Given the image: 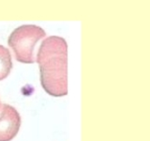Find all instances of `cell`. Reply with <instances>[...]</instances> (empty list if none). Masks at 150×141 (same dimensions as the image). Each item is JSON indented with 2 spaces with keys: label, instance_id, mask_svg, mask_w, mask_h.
Listing matches in <instances>:
<instances>
[{
  "label": "cell",
  "instance_id": "cell-2",
  "mask_svg": "<svg viewBox=\"0 0 150 141\" xmlns=\"http://www.w3.org/2000/svg\"><path fill=\"white\" fill-rule=\"evenodd\" d=\"M46 35L41 27L35 25H23L14 29L8 40L15 58L22 63H34V47Z\"/></svg>",
  "mask_w": 150,
  "mask_h": 141
},
{
  "label": "cell",
  "instance_id": "cell-1",
  "mask_svg": "<svg viewBox=\"0 0 150 141\" xmlns=\"http://www.w3.org/2000/svg\"><path fill=\"white\" fill-rule=\"evenodd\" d=\"M40 83L54 97L68 94V44L63 38L51 36L41 42L37 55Z\"/></svg>",
  "mask_w": 150,
  "mask_h": 141
},
{
  "label": "cell",
  "instance_id": "cell-3",
  "mask_svg": "<svg viewBox=\"0 0 150 141\" xmlns=\"http://www.w3.org/2000/svg\"><path fill=\"white\" fill-rule=\"evenodd\" d=\"M21 126V117L14 107L3 105L0 110V141H11Z\"/></svg>",
  "mask_w": 150,
  "mask_h": 141
},
{
  "label": "cell",
  "instance_id": "cell-5",
  "mask_svg": "<svg viewBox=\"0 0 150 141\" xmlns=\"http://www.w3.org/2000/svg\"><path fill=\"white\" fill-rule=\"evenodd\" d=\"M0 105H1V103H0Z\"/></svg>",
  "mask_w": 150,
  "mask_h": 141
},
{
  "label": "cell",
  "instance_id": "cell-4",
  "mask_svg": "<svg viewBox=\"0 0 150 141\" xmlns=\"http://www.w3.org/2000/svg\"><path fill=\"white\" fill-rule=\"evenodd\" d=\"M12 68L11 52L3 45H0V81L8 77Z\"/></svg>",
  "mask_w": 150,
  "mask_h": 141
}]
</instances>
